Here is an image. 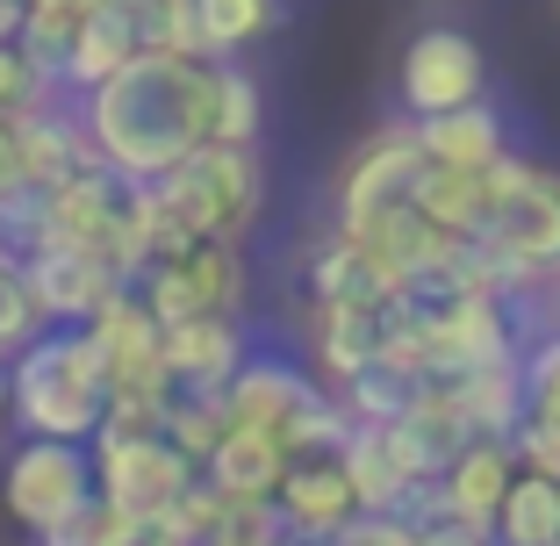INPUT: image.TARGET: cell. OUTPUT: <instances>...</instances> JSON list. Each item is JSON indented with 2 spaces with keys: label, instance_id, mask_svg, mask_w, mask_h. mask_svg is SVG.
I'll use <instances>...</instances> for the list:
<instances>
[{
  "label": "cell",
  "instance_id": "cell-1",
  "mask_svg": "<svg viewBox=\"0 0 560 546\" xmlns=\"http://www.w3.org/2000/svg\"><path fill=\"white\" fill-rule=\"evenodd\" d=\"M80 130L116 181L144 187L209 144V58H130L116 80L80 94Z\"/></svg>",
  "mask_w": 560,
  "mask_h": 546
},
{
  "label": "cell",
  "instance_id": "cell-2",
  "mask_svg": "<svg viewBox=\"0 0 560 546\" xmlns=\"http://www.w3.org/2000/svg\"><path fill=\"white\" fill-rule=\"evenodd\" d=\"M495 295L560 281V173L503 151L489 166V216L475 237Z\"/></svg>",
  "mask_w": 560,
  "mask_h": 546
},
{
  "label": "cell",
  "instance_id": "cell-3",
  "mask_svg": "<svg viewBox=\"0 0 560 546\" xmlns=\"http://www.w3.org/2000/svg\"><path fill=\"white\" fill-rule=\"evenodd\" d=\"M101 417H108V381L86 332H36L8 360V425H22V439L86 446Z\"/></svg>",
  "mask_w": 560,
  "mask_h": 546
},
{
  "label": "cell",
  "instance_id": "cell-4",
  "mask_svg": "<svg viewBox=\"0 0 560 546\" xmlns=\"http://www.w3.org/2000/svg\"><path fill=\"white\" fill-rule=\"evenodd\" d=\"M144 195L159 201V216L187 237H223V245H245V231L266 209V166L259 151H231V144H201L187 151L173 173L144 181Z\"/></svg>",
  "mask_w": 560,
  "mask_h": 546
},
{
  "label": "cell",
  "instance_id": "cell-5",
  "mask_svg": "<svg viewBox=\"0 0 560 546\" xmlns=\"http://www.w3.org/2000/svg\"><path fill=\"white\" fill-rule=\"evenodd\" d=\"M86 467H94V497L108 511L137 518V525L165 518L173 497L195 481V461H180L159 431H130V425H101L86 439Z\"/></svg>",
  "mask_w": 560,
  "mask_h": 546
},
{
  "label": "cell",
  "instance_id": "cell-6",
  "mask_svg": "<svg viewBox=\"0 0 560 546\" xmlns=\"http://www.w3.org/2000/svg\"><path fill=\"white\" fill-rule=\"evenodd\" d=\"M130 295L151 310L159 332L195 324V316H237V310H245V252L223 245V237H195L187 252L144 266Z\"/></svg>",
  "mask_w": 560,
  "mask_h": 546
},
{
  "label": "cell",
  "instance_id": "cell-7",
  "mask_svg": "<svg viewBox=\"0 0 560 546\" xmlns=\"http://www.w3.org/2000/svg\"><path fill=\"white\" fill-rule=\"evenodd\" d=\"M396 94H402V123L445 116V108H475V101H489V58H481V44L467 30L431 22V30H417L410 50H402Z\"/></svg>",
  "mask_w": 560,
  "mask_h": 546
},
{
  "label": "cell",
  "instance_id": "cell-8",
  "mask_svg": "<svg viewBox=\"0 0 560 546\" xmlns=\"http://www.w3.org/2000/svg\"><path fill=\"white\" fill-rule=\"evenodd\" d=\"M0 503L15 525H30L36 539L58 532L72 511L94 503V467H86V446H58V439H22L0 467Z\"/></svg>",
  "mask_w": 560,
  "mask_h": 546
},
{
  "label": "cell",
  "instance_id": "cell-9",
  "mask_svg": "<svg viewBox=\"0 0 560 546\" xmlns=\"http://www.w3.org/2000/svg\"><path fill=\"white\" fill-rule=\"evenodd\" d=\"M417 173H424V151H417L410 123H388V130H374V137H366V144L346 159V166H338V195H330V201H338V223H330V231L366 237L381 216L410 209Z\"/></svg>",
  "mask_w": 560,
  "mask_h": 546
},
{
  "label": "cell",
  "instance_id": "cell-10",
  "mask_svg": "<svg viewBox=\"0 0 560 546\" xmlns=\"http://www.w3.org/2000/svg\"><path fill=\"white\" fill-rule=\"evenodd\" d=\"M22 288H30L44 332H80L108 295H122L116 274H108L94 252H72V245H44L30 266H22Z\"/></svg>",
  "mask_w": 560,
  "mask_h": 546
},
{
  "label": "cell",
  "instance_id": "cell-11",
  "mask_svg": "<svg viewBox=\"0 0 560 546\" xmlns=\"http://www.w3.org/2000/svg\"><path fill=\"white\" fill-rule=\"evenodd\" d=\"M381 446L396 453V467H402L410 481H439L445 467L475 446V431H467L453 388H445V381H424V396H417L410 410L396 417V425H381Z\"/></svg>",
  "mask_w": 560,
  "mask_h": 546
},
{
  "label": "cell",
  "instance_id": "cell-12",
  "mask_svg": "<svg viewBox=\"0 0 560 546\" xmlns=\"http://www.w3.org/2000/svg\"><path fill=\"white\" fill-rule=\"evenodd\" d=\"M159 360H165V381H173V388H187V396H223V381H231L252 352H245L237 316H195V324L159 332Z\"/></svg>",
  "mask_w": 560,
  "mask_h": 546
},
{
  "label": "cell",
  "instance_id": "cell-13",
  "mask_svg": "<svg viewBox=\"0 0 560 546\" xmlns=\"http://www.w3.org/2000/svg\"><path fill=\"white\" fill-rule=\"evenodd\" d=\"M273 511H280L288 532L338 539V532L360 518V503H352V481H346V467H338V453H316V461H288V475H280V489H273Z\"/></svg>",
  "mask_w": 560,
  "mask_h": 546
},
{
  "label": "cell",
  "instance_id": "cell-14",
  "mask_svg": "<svg viewBox=\"0 0 560 546\" xmlns=\"http://www.w3.org/2000/svg\"><path fill=\"white\" fill-rule=\"evenodd\" d=\"M324 381L310 374V367L295 360H273V352H259V360H245L231 381H223V417L245 431H280L288 417L302 410V403L316 396Z\"/></svg>",
  "mask_w": 560,
  "mask_h": 546
},
{
  "label": "cell",
  "instance_id": "cell-15",
  "mask_svg": "<svg viewBox=\"0 0 560 546\" xmlns=\"http://www.w3.org/2000/svg\"><path fill=\"white\" fill-rule=\"evenodd\" d=\"M310 352H316V381L346 388L360 367H374L388 352V302H330V310H316Z\"/></svg>",
  "mask_w": 560,
  "mask_h": 546
},
{
  "label": "cell",
  "instance_id": "cell-16",
  "mask_svg": "<svg viewBox=\"0 0 560 546\" xmlns=\"http://www.w3.org/2000/svg\"><path fill=\"white\" fill-rule=\"evenodd\" d=\"M280 475H288V446L273 431H245V425H231L215 439V453L201 461V481L223 503H273Z\"/></svg>",
  "mask_w": 560,
  "mask_h": 546
},
{
  "label": "cell",
  "instance_id": "cell-17",
  "mask_svg": "<svg viewBox=\"0 0 560 546\" xmlns=\"http://www.w3.org/2000/svg\"><path fill=\"white\" fill-rule=\"evenodd\" d=\"M15 151H22V181H30V187H66L72 173L101 166L94 144H86V130H80V116L58 108V101L15 116Z\"/></svg>",
  "mask_w": 560,
  "mask_h": 546
},
{
  "label": "cell",
  "instance_id": "cell-18",
  "mask_svg": "<svg viewBox=\"0 0 560 546\" xmlns=\"http://www.w3.org/2000/svg\"><path fill=\"white\" fill-rule=\"evenodd\" d=\"M417 151H424V166H445V173H489L495 159H503V116H495L489 101H475V108H445V116H424L410 123Z\"/></svg>",
  "mask_w": 560,
  "mask_h": 546
},
{
  "label": "cell",
  "instance_id": "cell-19",
  "mask_svg": "<svg viewBox=\"0 0 560 546\" xmlns=\"http://www.w3.org/2000/svg\"><path fill=\"white\" fill-rule=\"evenodd\" d=\"M517 481V461L511 446H495V439H475V446L460 453V461L439 475V497H445V518L460 532H489L495 525V503H503V489Z\"/></svg>",
  "mask_w": 560,
  "mask_h": 546
},
{
  "label": "cell",
  "instance_id": "cell-20",
  "mask_svg": "<svg viewBox=\"0 0 560 546\" xmlns=\"http://www.w3.org/2000/svg\"><path fill=\"white\" fill-rule=\"evenodd\" d=\"M302 288L316 295V310H330V302H388L396 295L388 274H381V259L366 252V237H346V231H330L324 245H310Z\"/></svg>",
  "mask_w": 560,
  "mask_h": 546
},
{
  "label": "cell",
  "instance_id": "cell-21",
  "mask_svg": "<svg viewBox=\"0 0 560 546\" xmlns=\"http://www.w3.org/2000/svg\"><path fill=\"white\" fill-rule=\"evenodd\" d=\"M130 58H144L130 36V22L116 15V8H86L80 30H72V50H66V72H58V86H72V94H94L101 80H116Z\"/></svg>",
  "mask_w": 560,
  "mask_h": 546
},
{
  "label": "cell",
  "instance_id": "cell-22",
  "mask_svg": "<svg viewBox=\"0 0 560 546\" xmlns=\"http://www.w3.org/2000/svg\"><path fill=\"white\" fill-rule=\"evenodd\" d=\"M330 396L346 403V417L352 425H366V431H381V425H396L402 410H410L417 396H424V374H417L402 352H381L374 367H360V374L346 381V388H330Z\"/></svg>",
  "mask_w": 560,
  "mask_h": 546
},
{
  "label": "cell",
  "instance_id": "cell-23",
  "mask_svg": "<svg viewBox=\"0 0 560 546\" xmlns=\"http://www.w3.org/2000/svg\"><path fill=\"white\" fill-rule=\"evenodd\" d=\"M410 209L424 216L431 231H445V237H481V216H489V173H445V166H424V173H417Z\"/></svg>",
  "mask_w": 560,
  "mask_h": 546
},
{
  "label": "cell",
  "instance_id": "cell-24",
  "mask_svg": "<svg viewBox=\"0 0 560 546\" xmlns=\"http://www.w3.org/2000/svg\"><path fill=\"white\" fill-rule=\"evenodd\" d=\"M453 388V403H460V417H467V431L475 439H511L517 431V417H525V388H517V360H503V367H481V374H460V381H445Z\"/></svg>",
  "mask_w": 560,
  "mask_h": 546
},
{
  "label": "cell",
  "instance_id": "cell-25",
  "mask_svg": "<svg viewBox=\"0 0 560 546\" xmlns=\"http://www.w3.org/2000/svg\"><path fill=\"white\" fill-rule=\"evenodd\" d=\"M273 30H280V0H195V44H201L209 66L252 50Z\"/></svg>",
  "mask_w": 560,
  "mask_h": 546
},
{
  "label": "cell",
  "instance_id": "cell-26",
  "mask_svg": "<svg viewBox=\"0 0 560 546\" xmlns=\"http://www.w3.org/2000/svg\"><path fill=\"white\" fill-rule=\"evenodd\" d=\"M495 546H560V481L546 475H517L495 503Z\"/></svg>",
  "mask_w": 560,
  "mask_h": 546
},
{
  "label": "cell",
  "instance_id": "cell-27",
  "mask_svg": "<svg viewBox=\"0 0 560 546\" xmlns=\"http://www.w3.org/2000/svg\"><path fill=\"white\" fill-rule=\"evenodd\" d=\"M259 80H252L237 58L209 66V144H231V151H259Z\"/></svg>",
  "mask_w": 560,
  "mask_h": 546
},
{
  "label": "cell",
  "instance_id": "cell-28",
  "mask_svg": "<svg viewBox=\"0 0 560 546\" xmlns=\"http://www.w3.org/2000/svg\"><path fill=\"white\" fill-rule=\"evenodd\" d=\"M338 467H346L360 511H396L402 489H410V475L396 467V453L381 446V431H366V425H352V439L338 446Z\"/></svg>",
  "mask_w": 560,
  "mask_h": 546
},
{
  "label": "cell",
  "instance_id": "cell-29",
  "mask_svg": "<svg viewBox=\"0 0 560 546\" xmlns=\"http://www.w3.org/2000/svg\"><path fill=\"white\" fill-rule=\"evenodd\" d=\"M231 431V417H223V396H187V388H173L165 396V410H159V439L180 461H195V475H201V461L215 453V439Z\"/></svg>",
  "mask_w": 560,
  "mask_h": 546
},
{
  "label": "cell",
  "instance_id": "cell-30",
  "mask_svg": "<svg viewBox=\"0 0 560 546\" xmlns=\"http://www.w3.org/2000/svg\"><path fill=\"white\" fill-rule=\"evenodd\" d=\"M44 245H50V195H44V187H15V195H0V266L22 274Z\"/></svg>",
  "mask_w": 560,
  "mask_h": 546
},
{
  "label": "cell",
  "instance_id": "cell-31",
  "mask_svg": "<svg viewBox=\"0 0 560 546\" xmlns=\"http://www.w3.org/2000/svg\"><path fill=\"white\" fill-rule=\"evenodd\" d=\"M273 439L288 446V461H316V453H338L352 439V417H346V403L330 396V388H316V396L273 431Z\"/></svg>",
  "mask_w": 560,
  "mask_h": 546
},
{
  "label": "cell",
  "instance_id": "cell-32",
  "mask_svg": "<svg viewBox=\"0 0 560 546\" xmlns=\"http://www.w3.org/2000/svg\"><path fill=\"white\" fill-rule=\"evenodd\" d=\"M517 388H525V417L560 425V338H539L517 352Z\"/></svg>",
  "mask_w": 560,
  "mask_h": 546
},
{
  "label": "cell",
  "instance_id": "cell-33",
  "mask_svg": "<svg viewBox=\"0 0 560 546\" xmlns=\"http://www.w3.org/2000/svg\"><path fill=\"white\" fill-rule=\"evenodd\" d=\"M201 546H280V511L273 503H223Z\"/></svg>",
  "mask_w": 560,
  "mask_h": 546
},
{
  "label": "cell",
  "instance_id": "cell-34",
  "mask_svg": "<svg viewBox=\"0 0 560 546\" xmlns=\"http://www.w3.org/2000/svg\"><path fill=\"white\" fill-rule=\"evenodd\" d=\"M44 101H58V86L30 66L15 44H0V116H30V108H44Z\"/></svg>",
  "mask_w": 560,
  "mask_h": 546
},
{
  "label": "cell",
  "instance_id": "cell-35",
  "mask_svg": "<svg viewBox=\"0 0 560 546\" xmlns=\"http://www.w3.org/2000/svg\"><path fill=\"white\" fill-rule=\"evenodd\" d=\"M517 461V475H546L560 481V425H539V417H517V431L503 439Z\"/></svg>",
  "mask_w": 560,
  "mask_h": 546
},
{
  "label": "cell",
  "instance_id": "cell-36",
  "mask_svg": "<svg viewBox=\"0 0 560 546\" xmlns=\"http://www.w3.org/2000/svg\"><path fill=\"white\" fill-rule=\"evenodd\" d=\"M36 332H44V324H36V302H30V288H22V274L0 266V360H15Z\"/></svg>",
  "mask_w": 560,
  "mask_h": 546
},
{
  "label": "cell",
  "instance_id": "cell-37",
  "mask_svg": "<svg viewBox=\"0 0 560 546\" xmlns=\"http://www.w3.org/2000/svg\"><path fill=\"white\" fill-rule=\"evenodd\" d=\"M330 546H417V532L402 525L396 511H360V518H352V525L338 532Z\"/></svg>",
  "mask_w": 560,
  "mask_h": 546
},
{
  "label": "cell",
  "instance_id": "cell-38",
  "mask_svg": "<svg viewBox=\"0 0 560 546\" xmlns=\"http://www.w3.org/2000/svg\"><path fill=\"white\" fill-rule=\"evenodd\" d=\"M22 181V151H15V116H0V195H15Z\"/></svg>",
  "mask_w": 560,
  "mask_h": 546
},
{
  "label": "cell",
  "instance_id": "cell-39",
  "mask_svg": "<svg viewBox=\"0 0 560 546\" xmlns=\"http://www.w3.org/2000/svg\"><path fill=\"white\" fill-rule=\"evenodd\" d=\"M94 0H22V15H36V22H80Z\"/></svg>",
  "mask_w": 560,
  "mask_h": 546
},
{
  "label": "cell",
  "instance_id": "cell-40",
  "mask_svg": "<svg viewBox=\"0 0 560 546\" xmlns=\"http://www.w3.org/2000/svg\"><path fill=\"white\" fill-rule=\"evenodd\" d=\"M417 546H495L489 532H460V525H439V532H417Z\"/></svg>",
  "mask_w": 560,
  "mask_h": 546
},
{
  "label": "cell",
  "instance_id": "cell-41",
  "mask_svg": "<svg viewBox=\"0 0 560 546\" xmlns=\"http://www.w3.org/2000/svg\"><path fill=\"white\" fill-rule=\"evenodd\" d=\"M15 30H22V0H0V44H15Z\"/></svg>",
  "mask_w": 560,
  "mask_h": 546
},
{
  "label": "cell",
  "instance_id": "cell-42",
  "mask_svg": "<svg viewBox=\"0 0 560 546\" xmlns=\"http://www.w3.org/2000/svg\"><path fill=\"white\" fill-rule=\"evenodd\" d=\"M546 338H560V281L546 288Z\"/></svg>",
  "mask_w": 560,
  "mask_h": 546
},
{
  "label": "cell",
  "instance_id": "cell-43",
  "mask_svg": "<svg viewBox=\"0 0 560 546\" xmlns=\"http://www.w3.org/2000/svg\"><path fill=\"white\" fill-rule=\"evenodd\" d=\"M0 425H8V360H0Z\"/></svg>",
  "mask_w": 560,
  "mask_h": 546
}]
</instances>
